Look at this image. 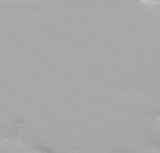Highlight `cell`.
<instances>
[{"mask_svg": "<svg viewBox=\"0 0 160 153\" xmlns=\"http://www.w3.org/2000/svg\"><path fill=\"white\" fill-rule=\"evenodd\" d=\"M37 153H51L49 150H37Z\"/></svg>", "mask_w": 160, "mask_h": 153, "instance_id": "1", "label": "cell"}]
</instances>
